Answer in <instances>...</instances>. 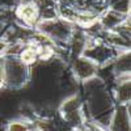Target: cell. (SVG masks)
Masks as SVG:
<instances>
[{
  "instance_id": "cell-1",
  "label": "cell",
  "mask_w": 131,
  "mask_h": 131,
  "mask_svg": "<svg viewBox=\"0 0 131 131\" xmlns=\"http://www.w3.org/2000/svg\"><path fill=\"white\" fill-rule=\"evenodd\" d=\"M18 15L21 18H24L26 23L29 24H33L37 18V15H38V10L36 8V5L33 4H28V5H24L18 9Z\"/></svg>"
},
{
  "instance_id": "cell-2",
  "label": "cell",
  "mask_w": 131,
  "mask_h": 131,
  "mask_svg": "<svg viewBox=\"0 0 131 131\" xmlns=\"http://www.w3.org/2000/svg\"><path fill=\"white\" fill-rule=\"evenodd\" d=\"M76 72L81 78H89L93 73V66L88 59H79L78 66H76Z\"/></svg>"
},
{
  "instance_id": "cell-3",
  "label": "cell",
  "mask_w": 131,
  "mask_h": 131,
  "mask_svg": "<svg viewBox=\"0 0 131 131\" xmlns=\"http://www.w3.org/2000/svg\"><path fill=\"white\" fill-rule=\"evenodd\" d=\"M8 131H30V126L25 122H12L8 126Z\"/></svg>"
}]
</instances>
